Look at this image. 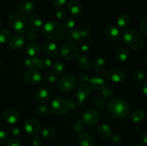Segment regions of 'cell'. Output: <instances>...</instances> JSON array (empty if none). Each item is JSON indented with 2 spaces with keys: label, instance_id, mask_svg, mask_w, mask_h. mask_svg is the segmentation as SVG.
<instances>
[{
  "label": "cell",
  "instance_id": "6da1fadb",
  "mask_svg": "<svg viewBox=\"0 0 147 146\" xmlns=\"http://www.w3.org/2000/svg\"><path fill=\"white\" fill-rule=\"evenodd\" d=\"M108 112L116 119H123L129 115L130 107L126 100L120 97H113L108 103Z\"/></svg>",
  "mask_w": 147,
  "mask_h": 146
},
{
  "label": "cell",
  "instance_id": "7a4b0ae2",
  "mask_svg": "<svg viewBox=\"0 0 147 146\" xmlns=\"http://www.w3.org/2000/svg\"><path fill=\"white\" fill-rule=\"evenodd\" d=\"M122 40L127 47L135 51H140L144 45V38L141 33L133 28L125 30L122 35Z\"/></svg>",
  "mask_w": 147,
  "mask_h": 146
},
{
  "label": "cell",
  "instance_id": "3957f363",
  "mask_svg": "<svg viewBox=\"0 0 147 146\" xmlns=\"http://www.w3.org/2000/svg\"><path fill=\"white\" fill-rule=\"evenodd\" d=\"M42 31L45 36L50 41H60L65 34V29L60 22L56 21H47L43 25Z\"/></svg>",
  "mask_w": 147,
  "mask_h": 146
},
{
  "label": "cell",
  "instance_id": "277c9868",
  "mask_svg": "<svg viewBox=\"0 0 147 146\" xmlns=\"http://www.w3.org/2000/svg\"><path fill=\"white\" fill-rule=\"evenodd\" d=\"M9 27L17 33H24L27 31L29 23L27 19L20 13L14 12L10 14L8 18Z\"/></svg>",
  "mask_w": 147,
  "mask_h": 146
},
{
  "label": "cell",
  "instance_id": "5b68a950",
  "mask_svg": "<svg viewBox=\"0 0 147 146\" xmlns=\"http://www.w3.org/2000/svg\"><path fill=\"white\" fill-rule=\"evenodd\" d=\"M50 110L56 115H64L70 111L69 101L61 96L56 97L51 102Z\"/></svg>",
  "mask_w": 147,
  "mask_h": 146
},
{
  "label": "cell",
  "instance_id": "8992f818",
  "mask_svg": "<svg viewBox=\"0 0 147 146\" xmlns=\"http://www.w3.org/2000/svg\"><path fill=\"white\" fill-rule=\"evenodd\" d=\"M60 55L67 61L76 60L79 55V49L73 43L66 42L61 46L60 50Z\"/></svg>",
  "mask_w": 147,
  "mask_h": 146
},
{
  "label": "cell",
  "instance_id": "52a82bcc",
  "mask_svg": "<svg viewBox=\"0 0 147 146\" xmlns=\"http://www.w3.org/2000/svg\"><path fill=\"white\" fill-rule=\"evenodd\" d=\"M77 84V80L73 74H64L59 79L58 87L61 91L67 92H70L76 87Z\"/></svg>",
  "mask_w": 147,
  "mask_h": 146
},
{
  "label": "cell",
  "instance_id": "ba28073f",
  "mask_svg": "<svg viewBox=\"0 0 147 146\" xmlns=\"http://www.w3.org/2000/svg\"><path fill=\"white\" fill-rule=\"evenodd\" d=\"M102 74L105 77H109L114 82H123L126 77V72L121 68H113L109 72H102Z\"/></svg>",
  "mask_w": 147,
  "mask_h": 146
},
{
  "label": "cell",
  "instance_id": "9c48e42d",
  "mask_svg": "<svg viewBox=\"0 0 147 146\" xmlns=\"http://www.w3.org/2000/svg\"><path fill=\"white\" fill-rule=\"evenodd\" d=\"M82 120L87 125L94 126L98 123L100 120V115L96 110H88L83 114Z\"/></svg>",
  "mask_w": 147,
  "mask_h": 146
},
{
  "label": "cell",
  "instance_id": "30bf717a",
  "mask_svg": "<svg viewBox=\"0 0 147 146\" xmlns=\"http://www.w3.org/2000/svg\"><path fill=\"white\" fill-rule=\"evenodd\" d=\"M41 74L37 70H29L24 74V80L26 83L30 85H37L42 81Z\"/></svg>",
  "mask_w": 147,
  "mask_h": 146
},
{
  "label": "cell",
  "instance_id": "8fae6325",
  "mask_svg": "<svg viewBox=\"0 0 147 146\" xmlns=\"http://www.w3.org/2000/svg\"><path fill=\"white\" fill-rule=\"evenodd\" d=\"M24 130L31 135H36L40 131V124L35 119L30 118L24 123Z\"/></svg>",
  "mask_w": 147,
  "mask_h": 146
},
{
  "label": "cell",
  "instance_id": "7c38bea8",
  "mask_svg": "<svg viewBox=\"0 0 147 146\" xmlns=\"http://www.w3.org/2000/svg\"><path fill=\"white\" fill-rule=\"evenodd\" d=\"M91 93V88L87 84H81L77 88L76 95L79 103L83 102Z\"/></svg>",
  "mask_w": 147,
  "mask_h": 146
},
{
  "label": "cell",
  "instance_id": "4fadbf2b",
  "mask_svg": "<svg viewBox=\"0 0 147 146\" xmlns=\"http://www.w3.org/2000/svg\"><path fill=\"white\" fill-rule=\"evenodd\" d=\"M42 50L43 53L45 54L47 57H52V58L57 57V53H58L57 46L53 41L45 42L42 46Z\"/></svg>",
  "mask_w": 147,
  "mask_h": 146
},
{
  "label": "cell",
  "instance_id": "5bb4252c",
  "mask_svg": "<svg viewBox=\"0 0 147 146\" xmlns=\"http://www.w3.org/2000/svg\"><path fill=\"white\" fill-rule=\"evenodd\" d=\"M66 7L69 14L73 17L80 15L83 10L81 3L78 0H68L66 3Z\"/></svg>",
  "mask_w": 147,
  "mask_h": 146
},
{
  "label": "cell",
  "instance_id": "9a60e30c",
  "mask_svg": "<svg viewBox=\"0 0 147 146\" xmlns=\"http://www.w3.org/2000/svg\"><path fill=\"white\" fill-rule=\"evenodd\" d=\"M18 10L22 15H32L35 11V6L32 1L24 0L18 4Z\"/></svg>",
  "mask_w": 147,
  "mask_h": 146
},
{
  "label": "cell",
  "instance_id": "2e32d148",
  "mask_svg": "<svg viewBox=\"0 0 147 146\" xmlns=\"http://www.w3.org/2000/svg\"><path fill=\"white\" fill-rule=\"evenodd\" d=\"M4 120L10 125H14L18 123L20 120V114L17 110L14 109H8L4 111L3 115Z\"/></svg>",
  "mask_w": 147,
  "mask_h": 146
},
{
  "label": "cell",
  "instance_id": "e0dca14e",
  "mask_svg": "<svg viewBox=\"0 0 147 146\" xmlns=\"http://www.w3.org/2000/svg\"><path fill=\"white\" fill-rule=\"evenodd\" d=\"M88 83L90 88L97 91H102L106 87V81L98 76H94L89 78Z\"/></svg>",
  "mask_w": 147,
  "mask_h": 146
},
{
  "label": "cell",
  "instance_id": "ac0fdd59",
  "mask_svg": "<svg viewBox=\"0 0 147 146\" xmlns=\"http://www.w3.org/2000/svg\"><path fill=\"white\" fill-rule=\"evenodd\" d=\"M105 35L110 41H117L120 38V31L116 26L108 25L105 29Z\"/></svg>",
  "mask_w": 147,
  "mask_h": 146
},
{
  "label": "cell",
  "instance_id": "d6986e66",
  "mask_svg": "<svg viewBox=\"0 0 147 146\" xmlns=\"http://www.w3.org/2000/svg\"><path fill=\"white\" fill-rule=\"evenodd\" d=\"M25 44V38L22 34H17L13 36L9 40V46L12 50L21 49Z\"/></svg>",
  "mask_w": 147,
  "mask_h": 146
},
{
  "label": "cell",
  "instance_id": "ffe728a7",
  "mask_svg": "<svg viewBox=\"0 0 147 146\" xmlns=\"http://www.w3.org/2000/svg\"><path fill=\"white\" fill-rule=\"evenodd\" d=\"M51 97V93L47 89H38L34 93V99L39 102H45L48 101Z\"/></svg>",
  "mask_w": 147,
  "mask_h": 146
},
{
  "label": "cell",
  "instance_id": "44dd1931",
  "mask_svg": "<svg viewBox=\"0 0 147 146\" xmlns=\"http://www.w3.org/2000/svg\"><path fill=\"white\" fill-rule=\"evenodd\" d=\"M78 143L80 146H93L94 137L88 133H82L78 137Z\"/></svg>",
  "mask_w": 147,
  "mask_h": 146
},
{
  "label": "cell",
  "instance_id": "7402d4cb",
  "mask_svg": "<svg viewBox=\"0 0 147 146\" xmlns=\"http://www.w3.org/2000/svg\"><path fill=\"white\" fill-rule=\"evenodd\" d=\"M40 44L37 42H30L26 46L25 52L29 57H36L40 52Z\"/></svg>",
  "mask_w": 147,
  "mask_h": 146
},
{
  "label": "cell",
  "instance_id": "603a6c76",
  "mask_svg": "<svg viewBox=\"0 0 147 146\" xmlns=\"http://www.w3.org/2000/svg\"><path fill=\"white\" fill-rule=\"evenodd\" d=\"M30 25L33 30L38 31L43 27V21L41 17L37 14H32L30 18Z\"/></svg>",
  "mask_w": 147,
  "mask_h": 146
},
{
  "label": "cell",
  "instance_id": "cb8c5ba5",
  "mask_svg": "<svg viewBox=\"0 0 147 146\" xmlns=\"http://www.w3.org/2000/svg\"><path fill=\"white\" fill-rule=\"evenodd\" d=\"M117 25L121 29H126L131 24V19L127 14H121L117 18Z\"/></svg>",
  "mask_w": 147,
  "mask_h": 146
},
{
  "label": "cell",
  "instance_id": "d4e9b609",
  "mask_svg": "<svg viewBox=\"0 0 147 146\" xmlns=\"http://www.w3.org/2000/svg\"><path fill=\"white\" fill-rule=\"evenodd\" d=\"M78 64L81 70L87 71L91 67V60L88 56L83 54L78 57Z\"/></svg>",
  "mask_w": 147,
  "mask_h": 146
},
{
  "label": "cell",
  "instance_id": "484cf974",
  "mask_svg": "<svg viewBox=\"0 0 147 146\" xmlns=\"http://www.w3.org/2000/svg\"><path fill=\"white\" fill-rule=\"evenodd\" d=\"M97 133L103 138H108L112 135L113 131L110 126L106 124H103L97 127Z\"/></svg>",
  "mask_w": 147,
  "mask_h": 146
},
{
  "label": "cell",
  "instance_id": "4316f807",
  "mask_svg": "<svg viewBox=\"0 0 147 146\" xmlns=\"http://www.w3.org/2000/svg\"><path fill=\"white\" fill-rule=\"evenodd\" d=\"M65 37L68 40L69 42L71 43L78 42H80L82 40L81 37L80 35V33L78 31V29H76L68 30L67 32L66 33Z\"/></svg>",
  "mask_w": 147,
  "mask_h": 146
},
{
  "label": "cell",
  "instance_id": "83f0119b",
  "mask_svg": "<svg viewBox=\"0 0 147 146\" xmlns=\"http://www.w3.org/2000/svg\"><path fill=\"white\" fill-rule=\"evenodd\" d=\"M107 66L106 60L102 57H98L93 64V69L96 72H102L104 71Z\"/></svg>",
  "mask_w": 147,
  "mask_h": 146
},
{
  "label": "cell",
  "instance_id": "f1b7e54d",
  "mask_svg": "<svg viewBox=\"0 0 147 146\" xmlns=\"http://www.w3.org/2000/svg\"><path fill=\"white\" fill-rule=\"evenodd\" d=\"M116 57L118 61L121 62H125L127 61L129 57V50L125 47H120L116 51Z\"/></svg>",
  "mask_w": 147,
  "mask_h": 146
},
{
  "label": "cell",
  "instance_id": "f546056e",
  "mask_svg": "<svg viewBox=\"0 0 147 146\" xmlns=\"http://www.w3.org/2000/svg\"><path fill=\"white\" fill-rule=\"evenodd\" d=\"M24 67L28 70H37L38 69V58L31 57L25 60L24 62Z\"/></svg>",
  "mask_w": 147,
  "mask_h": 146
},
{
  "label": "cell",
  "instance_id": "4dcf8cb0",
  "mask_svg": "<svg viewBox=\"0 0 147 146\" xmlns=\"http://www.w3.org/2000/svg\"><path fill=\"white\" fill-rule=\"evenodd\" d=\"M146 117V113L144 110H138L131 114V120L134 123H139Z\"/></svg>",
  "mask_w": 147,
  "mask_h": 146
},
{
  "label": "cell",
  "instance_id": "1f68e13d",
  "mask_svg": "<svg viewBox=\"0 0 147 146\" xmlns=\"http://www.w3.org/2000/svg\"><path fill=\"white\" fill-rule=\"evenodd\" d=\"M11 38V31L7 29H0V43L4 44L7 42H9Z\"/></svg>",
  "mask_w": 147,
  "mask_h": 146
},
{
  "label": "cell",
  "instance_id": "d6a6232c",
  "mask_svg": "<svg viewBox=\"0 0 147 146\" xmlns=\"http://www.w3.org/2000/svg\"><path fill=\"white\" fill-rule=\"evenodd\" d=\"M93 107H96L98 110H103L106 107V98L103 97H98L93 100Z\"/></svg>",
  "mask_w": 147,
  "mask_h": 146
},
{
  "label": "cell",
  "instance_id": "836d02e7",
  "mask_svg": "<svg viewBox=\"0 0 147 146\" xmlns=\"http://www.w3.org/2000/svg\"><path fill=\"white\" fill-rule=\"evenodd\" d=\"M55 130L53 127H46L42 130V136L47 140L53 138L55 135Z\"/></svg>",
  "mask_w": 147,
  "mask_h": 146
},
{
  "label": "cell",
  "instance_id": "e575fe53",
  "mask_svg": "<svg viewBox=\"0 0 147 146\" xmlns=\"http://www.w3.org/2000/svg\"><path fill=\"white\" fill-rule=\"evenodd\" d=\"M52 61L48 58H38V69L40 70H47L52 66Z\"/></svg>",
  "mask_w": 147,
  "mask_h": 146
},
{
  "label": "cell",
  "instance_id": "d590c367",
  "mask_svg": "<svg viewBox=\"0 0 147 146\" xmlns=\"http://www.w3.org/2000/svg\"><path fill=\"white\" fill-rule=\"evenodd\" d=\"M73 129L76 133H81L86 130V125L82 118H78L73 125Z\"/></svg>",
  "mask_w": 147,
  "mask_h": 146
},
{
  "label": "cell",
  "instance_id": "8d00e7d4",
  "mask_svg": "<svg viewBox=\"0 0 147 146\" xmlns=\"http://www.w3.org/2000/svg\"><path fill=\"white\" fill-rule=\"evenodd\" d=\"M50 112V108L47 105H40L37 106L35 109V113L37 115L40 117H45Z\"/></svg>",
  "mask_w": 147,
  "mask_h": 146
},
{
  "label": "cell",
  "instance_id": "74e56055",
  "mask_svg": "<svg viewBox=\"0 0 147 146\" xmlns=\"http://www.w3.org/2000/svg\"><path fill=\"white\" fill-rule=\"evenodd\" d=\"M78 29L79 33H80V35L81 37V38H86V37H88L92 32V29L90 28V27L88 25H83L81 26Z\"/></svg>",
  "mask_w": 147,
  "mask_h": 146
},
{
  "label": "cell",
  "instance_id": "f35d334b",
  "mask_svg": "<svg viewBox=\"0 0 147 146\" xmlns=\"http://www.w3.org/2000/svg\"><path fill=\"white\" fill-rule=\"evenodd\" d=\"M76 21L74 18H72V17H70V18L65 19L63 22V27H64L65 29L67 30H70L74 29V27H76Z\"/></svg>",
  "mask_w": 147,
  "mask_h": 146
},
{
  "label": "cell",
  "instance_id": "ab89813d",
  "mask_svg": "<svg viewBox=\"0 0 147 146\" xmlns=\"http://www.w3.org/2000/svg\"><path fill=\"white\" fill-rule=\"evenodd\" d=\"M52 66H53V72H54L56 73L57 74H62L65 70L64 64H63L60 61L55 62L52 64Z\"/></svg>",
  "mask_w": 147,
  "mask_h": 146
},
{
  "label": "cell",
  "instance_id": "60d3db41",
  "mask_svg": "<svg viewBox=\"0 0 147 146\" xmlns=\"http://www.w3.org/2000/svg\"><path fill=\"white\" fill-rule=\"evenodd\" d=\"M133 79L135 82L140 83L143 82L145 79V74L143 71L140 70H136L133 72Z\"/></svg>",
  "mask_w": 147,
  "mask_h": 146
},
{
  "label": "cell",
  "instance_id": "b9f144b4",
  "mask_svg": "<svg viewBox=\"0 0 147 146\" xmlns=\"http://www.w3.org/2000/svg\"><path fill=\"white\" fill-rule=\"evenodd\" d=\"M113 93H114V89L111 86H106L101 91V95L102 97L106 99L111 97L113 94Z\"/></svg>",
  "mask_w": 147,
  "mask_h": 146
},
{
  "label": "cell",
  "instance_id": "7bdbcfd3",
  "mask_svg": "<svg viewBox=\"0 0 147 146\" xmlns=\"http://www.w3.org/2000/svg\"><path fill=\"white\" fill-rule=\"evenodd\" d=\"M39 35L37 31H35V30H29L27 33H26V37L28 40H30V41H36L39 39Z\"/></svg>",
  "mask_w": 147,
  "mask_h": 146
},
{
  "label": "cell",
  "instance_id": "ee69618b",
  "mask_svg": "<svg viewBox=\"0 0 147 146\" xmlns=\"http://www.w3.org/2000/svg\"><path fill=\"white\" fill-rule=\"evenodd\" d=\"M45 78L49 82L54 83L58 79V74L55 73L54 72H50L46 73V74L45 75Z\"/></svg>",
  "mask_w": 147,
  "mask_h": 146
},
{
  "label": "cell",
  "instance_id": "f6af8a7d",
  "mask_svg": "<svg viewBox=\"0 0 147 146\" xmlns=\"http://www.w3.org/2000/svg\"><path fill=\"white\" fill-rule=\"evenodd\" d=\"M56 17L60 20H65L67 17V11L63 8H59L55 13Z\"/></svg>",
  "mask_w": 147,
  "mask_h": 146
},
{
  "label": "cell",
  "instance_id": "bcb514c9",
  "mask_svg": "<svg viewBox=\"0 0 147 146\" xmlns=\"http://www.w3.org/2000/svg\"><path fill=\"white\" fill-rule=\"evenodd\" d=\"M139 29L141 32L147 36V18L144 19L139 24Z\"/></svg>",
  "mask_w": 147,
  "mask_h": 146
},
{
  "label": "cell",
  "instance_id": "7dc6e473",
  "mask_svg": "<svg viewBox=\"0 0 147 146\" xmlns=\"http://www.w3.org/2000/svg\"><path fill=\"white\" fill-rule=\"evenodd\" d=\"M9 133L11 135L13 136V137H17L22 135V130L20 128V127H14L10 129Z\"/></svg>",
  "mask_w": 147,
  "mask_h": 146
},
{
  "label": "cell",
  "instance_id": "c3c4849f",
  "mask_svg": "<svg viewBox=\"0 0 147 146\" xmlns=\"http://www.w3.org/2000/svg\"><path fill=\"white\" fill-rule=\"evenodd\" d=\"M43 144V140L41 137L35 135L32 140V145L33 146H42Z\"/></svg>",
  "mask_w": 147,
  "mask_h": 146
},
{
  "label": "cell",
  "instance_id": "681fc988",
  "mask_svg": "<svg viewBox=\"0 0 147 146\" xmlns=\"http://www.w3.org/2000/svg\"><path fill=\"white\" fill-rule=\"evenodd\" d=\"M6 146H22V143L18 139L11 138L7 142Z\"/></svg>",
  "mask_w": 147,
  "mask_h": 146
},
{
  "label": "cell",
  "instance_id": "f907efd6",
  "mask_svg": "<svg viewBox=\"0 0 147 146\" xmlns=\"http://www.w3.org/2000/svg\"><path fill=\"white\" fill-rule=\"evenodd\" d=\"M78 79L79 81L82 83V84H86L87 82H88L89 81V77L87 74H84V73H80V74L78 75Z\"/></svg>",
  "mask_w": 147,
  "mask_h": 146
},
{
  "label": "cell",
  "instance_id": "816d5d0a",
  "mask_svg": "<svg viewBox=\"0 0 147 146\" xmlns=\"http://www.w3.org/2000/svg\"><path fill=\"white\" fill-rule=\"evenodd\" d=\"M67 0H52V3L55 7L57 8H62L65 4H66Z\"/></svg>",
  "mask_w": 147,
  "mask_h": 146
},
{
  "label": "cell",
  "instance_id": "f5cc1de1",
  "mask_svg": "<svg viewBox=\"0 0 147 146\" xmlns=\"http://www.w3.org/2000/svg\"><path fill=\"white\" fill-rule=\"evenodd\" d=\"M111 140L112 143L115 145L121 144V137L119 135H113L111 136Z\"/></svg>",
  "mask_w": 147,
  "mask_h": 146
},
{
  "label": "cell",
  "instance_id": "db71d44e",
  "mask_svg": "<svg viewBox=\"0 0 147 146\" xmlns=\"http://www.w3.org/2000/svg\"><path fill=\"white\" fill-rule=\"evenodd\" d=\"M7 133L3 130H0V144H3L5 143L7 140Z\"/></svg>",
  "mask_w": 147,
  "mask_h": 146
},
{
  "label": "cell",
  "instance_id": "11a10c76",
  "mask_svg": "<svg viewBox=\"0 0 147 146\" xmlns=\"http://www.w3.org/2000/svg\"><path fill=\"white\" fill-rule=\"evenodd\" d=\"M69 101V108H70V110H76L77 108V103H76V101H73V100H68Z\"/></svg>",
  "mask_w": 147,
  "mask_h": 146
},
{
  "label": "cell",
  "instance_id": "9f6ffc18",
  "mask_svg": "<svg viewBox=\"0 0 147 146\" xmlns=\"http://www.w3.org/2000/svg\"><path fill=\"white\" fill-rule=\"evenodd\" d=\"M140 141L143 145H147V132L146 133H144V134L141 136Z\"/></svg>",
  "mask_w": 147,
  "mask_h": 146
},
{
  "label": "cell",
  "instance_id": "6f0895ef",
  "mask_svg": "<svg viewBox=\"0 0 147 146\" xmlns=\"http://www.w3.org/2000/svg\"><path fill=\"white\" fill-rule=\"evenodd\" d=\"M89 50V46L88 44H85L80 47V50H82L83 52H87Z\"/></svg>",
  "mask_w": 147,
  "mask_h": 146
},
{
  "label": "cell",
  "instance_id": "680465c9",
  "mask_svg": "<svg viewBox=\"0 0 147 146\" xmlns=\"http://www.w3.org/2000/svg\"><path fill=\"white\" fill-rule=\"evenodd\" d=\"M142 91H143L144 94L147 96V81L143 84V87H142Z\"/></svg>",
  "mask_w": 147,
  "mask_h": 146
},
{
  "label": "cell",
  "instance_id": "91938a15",
  "mask_svg": "<svg viewBox=\"0 0 147 146\" xmlns=\"http://www.w3.org/2000/svg\"><path fill=\"white\" fill-rule=\"evenodd\" d=\"M134 146H142V145H135Z\"/></svg>",
  "mask_w": 147,
  "mask_h": 146
},
{
  "label": "cell",
  "instance_id": "94428289",
  "mask_svg": "<svg viewBox=\"0 0 147 146\" xmlns=\"http://www.w3.org/2000/svg\"><path fill=\"white\" fill-rule=\"evenodd\" d=\"M145 59H146V62H147V54L146 55V57H145Z\"/></svg>",
  "mask_w": 147,
  "mask_h": 146
},
{
  "label": "cell",
  "instance_id": "6125c7cd",
  "mask_svg": "<svg viewBox=\"0 0 147 146\" xmlns=\"http://www.w3.org/2000/svg\"><path fill=\"white\" fill-rule=\"evenodd\" d=\"M1 20H0V27H1Z\"/></svg>",
  "mask_w": 147,
  "mask_h": 146
},
{
  "label": "cell",
  "instance_id": "be15d7a7",
  "mask_svg": "<svg viewBox=\"0 0 147 146\" xmlns=\"http://www.w3.org/2000/svg\"><path fill=\"white\" fill-rule=\"evenodd\" d=\"M32 1H37V0H32Z\"/></svg>",
  "mask_w": 147,
  "mask_h": 146
},
{
  "label": "cell",
  "instance_id": "e7e4bbea",
  "mask_svg": "<svg viewBox=\"0 0 147 146\" xmlns=\"http://www.w3.org/2000/svg\"><path fill=\"white\" fill-rule=\"evenodd\" d=\"M59 146H63V145H59Z\"/></svg>",
  "mask_w": 147,
  "mask_h": 146
},
{
  "label": "cell",
  "instance_id": "03108f58",
  "mask_svg": "<svg viewBox=\"0 0 147 146\" xmlns=\"http://www.w3.org/2000/svg\"><path fill=\"white\" fill-rule=\"evenodd\" d=\"M98 146H100V145H98Z\"/></svg>",
  "mask_w": 147,
  "mask_h": 146
},
{
  "label": "cell",
  "instance_id": "003e7915",
  "mask_svg": "<svg viewBox=\"0 0 147 146\" xmlns=\"http://www.w3.org/2000/svg\"><path fill=\"white\" fill-rule=\"evenodd\" d=\"M112 146H113V145H112Z\"/></svg>",
  "mask_w": 147,
  "mask_h": 146
}]
</instances>
